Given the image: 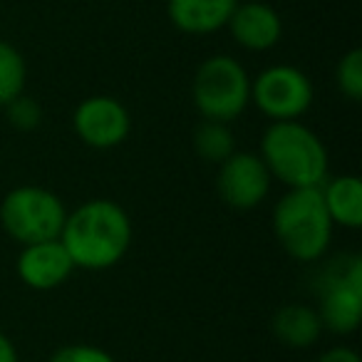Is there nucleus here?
I'll list each match as a JSON object with an SVG mask.
<instances>
[{"instance_id":"nucleus-1","label":"nucleus","mask_w":362,"mask_h":362,"mask_svg":"<svg viewBox=\"0 0 362 362\" xmlns=\"http://www.w3.org/2000/svg\"><path fill=\"white\" fill-rule=\"evenodd\" d=\"M132 238L129 214L112 199H90L67 211L60 231V243L82 271L115 268L129 251Z\"/></svg>"},{"instance_id":"nucleus-2","label":"nucleus","mask_w":362,"mask_h":362,"mask_svg":"<svg viewBox=\"0 0 362 362\" xmlns=\"http://www.w3.org/2000/svg\"><path fill=\"white\" fill-rule=\"evenodd\" d=\"M258 156L273 179L288 189H315L327 179L330 159L322 139L300 119L271 122L261 134Z\"/></svg>"},{"instance_id":"nucleus-3","label":"nucleus","mask_w":362,"mask_h":362,"mask_svg":"<svg viewBox=\"0 0 362 362\" xmlns=\"http://www.w3.org/2000/svg\"><path fill=\"white\" fill-rule=\"evenodd\" d=\"M273 233L281 248L300 263H315L327 253L332 243V223L320 187L288 189L273 206Z\"/></svg>"},{"instance_id":"nucleus-4","label":"nucleus","mask_w":362,"mask_h":362,"mask_svg":"<svg viewBox=\"0 0 362 362\" xmlns=\"http://www.w3.org/2000/svg\"><path fill=\"white\" fill-rule=\"evenodd\" d=\"M192 100L202 119H238L251 105V77L243 62L231 55H211L197 67L192 82Z\"/></svg>"},{"instance_id":"nucleus-5","label":"nucleus","mask_w":362,"mask_h":362,"mask_svg":"<svg viewBox=\"0 0 362 362\" xmlns=\"http://www.w3.org/2000/svg\"><path fill=\"white\" fill-rule=\"evenodd\" d=\"M65 218V202L37 184L11 189L0 202V226L21 246L60 238Z\"/></svg>"},{"instance_id":"nucleus-6","label":"nucleus","mask_w":362,"mask_h":362,"mask_svg":"<svg viewBox=\"0 0 362 362\" xmlns=\"http://www.w3.org/2000/svg\"><path fill=\"white\" fill-rule=\"evenodd\" d=\"M317 315L322 330L350 335L362 317V258L357 253L330 261L317 281Z\"/></svg>"},{"instance_id":"nucleus-7","label":"nucleus","mask_w":362,"mask_h":362,"mask_svg":"<svg viewBox=\"0 0 362 362\" xmlns=\"http://www.w3.org/2000/svg\"><path fill=\"white\" fill-rule=\"evenodd\" d=\"M315 100L313 82L296 65H271L251 80V105L271 122H293L308 115Z\"/></svg>"},{"instance_id":"nucleus-8","label":"nucleus","mask_w":362,"mask_h":362,"mask_svg":"<svg viewBox=\"0 0 362 362\" xmlns=\"http://www.w3.org/2000/svg\"><path fill=\"white\" fill-rule=\"evenodd\" d=\"M72 129L90 149H115L124 144L132 132V117L124 102L110 95L85 97L72 112Z\"/></svg>"},{"instance_id":"nucleus-9","label":"nucleus","mask_w":362,"mask_h":362,"mask_svg":"<svg viewBox=\"0 0 362 362\" xmlns=\"http://www.w3.org/2000/svg\"><path fill=\"white\" fill-rule=\"evenodd\" d=\"M273 176L263 159L253 151H233L218 164L216 192L226 206L236 211H251L266 202Z\"/></svg>"},{"instance_id":"nucleus-10","label":"nucleus","mask_w":362,"mask_h":362,"mask_svg":"<svg viewBox=\"0 0 362 362\" xmlns=\"http://www.w3.org/2000/svg\"><path fill=\"white\" fill-rule=\"evenodd\" d=\"M16 273L21 278L23 286L30 291H55L62 283L70 281L75 273V263H72L70 253L60 243V238L52 241H37L21 246L16 261Z\"/></svg>"},{"instance_id":"nucleus-11","label":"nucleus","mask_w":362,"mask_h":362,"mask_svg":"<svg viewBox=\"0 0 362 362\" xmlns=\"http://www.w3.org/2000/svg\"><path fill=\"white\" fill-rule=\"evenodd\" d=\"M226 28L233 42L248 52L273 50L283 37V18L263 0H238Z\"/></svg>"},{"instance_id":"nucleus-12","label":"nucleus","mask_w":362,"mask_h":362,"mask_svg":"<svg viewBox=\"0 0 362 362\" xmlns=\"http://www.w3.org/2000/svg\"><path fill=\"white\" fill-rule=\"evenodd\" d=\"M238 0H166L171 25L187 35H211L228 25Z\"/></svg>"},{"instance_id":"nucleus-13","label":"nucleus","mask_w":362,"mask_h":362,"mask_svg":"<svg viewBox=\"0 0 362 362\" xmlns=\"http://www.w3.org/2000/svg\"><path fill=\"white\" fill-rule=\"evenodd\" d=\"M322 204L332 223L357 231L362 226V181L355 174L327 176L320 184Z\"/></svg>"},{"instance_id":"nucleus-14","label":"nucleus","mask_w":362,"mask_h":362,"mask_svg":"<svg viewBox=\"0 0 362 362\" xmlns=\"http://www.w3.org/2000/svg\"><path fill=\"white\" fill-rule=\"evenodd\" d=\"M271 327L276 340L293 350H308L322 335V322L317 310L303 305V303H288V305L278 308Z\"/></svg>"},{"instance_id":"nucleus-15","label":"nucleus","mask_w":362,"mask_h":362,"mask_svg":"<svg viewBox=\"0 0 362 362\" xmlns=\"http://www.w3.org/2000/svg\"><path fill=\"white\" fill-rule=\"evenodd\" d=\"M194 151L204 161H211L218 166L236 151V136H233L231 127L223 122L204 119L194 132Z\"/></svg>"},{"instance_id":"nucleus-16","label":"nucleus","mask_w":362,"mask_h":362,"mask_svg":"<svg viewBox=\"0 0 362 362\" xmlns=\"http://www.w3.org/2000/svg\"><path fill=\"white\" fill-rule=\"evenodd\" d=\"M28 62L13 42L0 40V107L25 92Z\"/></svg>"},{"instance_id":"nucleus-17","label":"nucleus","mask_w":362,"mask_h":362,"mask_svg":"<svg viewBox=\"0 0 362 362\" xmlns=\"http://www.w3.org/2000/svg\"><path fill=\"white\" fill-rule=\"evenodd\" d=\"M335 85L350 102L362 100V50L352 47L340 57L335 67Z\"/></svg>"},{"instance_id":"nucleus-18","label":"nucleus","mask_w":362,"mask_h":362,"mask_svg":"<svg viewBox=\"0 0 362 362\" xmlns=\"http://www.w3.org/2000/svg\"><path fill=\"white\" fill-rule=\"evenodd\" d=\"M6 119H8V124L13 127V129H18V132H33V129H37V127L42 124V107H40V102L35 100V97H30V95H25L23 92L21 97H16L13 102H8L6 107Z\"/></svg>"},{"instance_id":"nucleus-19","label":"nucleus","mask_w":362,"mask_h":362,"mask_svg":"<svg viewBox=\"0 0 362 362\" xmlns=\"http://www.w3.org/2000/svg\"><path fill=\"white\" fill-rule=\"evenodd\" d=\"M47 362H117L105 347L90 345V342H70L62 345L47 357Z\"/></svg>"},{"instance_id":"nucleus-20","label":"nucleus","mask_w":362,"mask_h":362,"mask_svg":"<svg viewBox=\"0 0 362 362\" xmlns=\"http://www.w3.org/2000/svg\"><path fill=\"white\" fill-rule=\"evenodd\" d=\"M315 362H362V360L357 355V350H352V347L335 345V347H327Z\"/></svg>"},{"instance_id":"nucleus-21","label":"nucleus","mask_w":362,"mask_h":362,"mask_svg":"<svg viewBox=\"0 0 362 362\" xmlns=\"http://www.w3.org/2000/svg\"><path fill=\"white\" fill-rule=\"evenodd\" d=\"M0 362H21L16 342H13L6 332H0Z\"/></svg>"}]
</instances>
